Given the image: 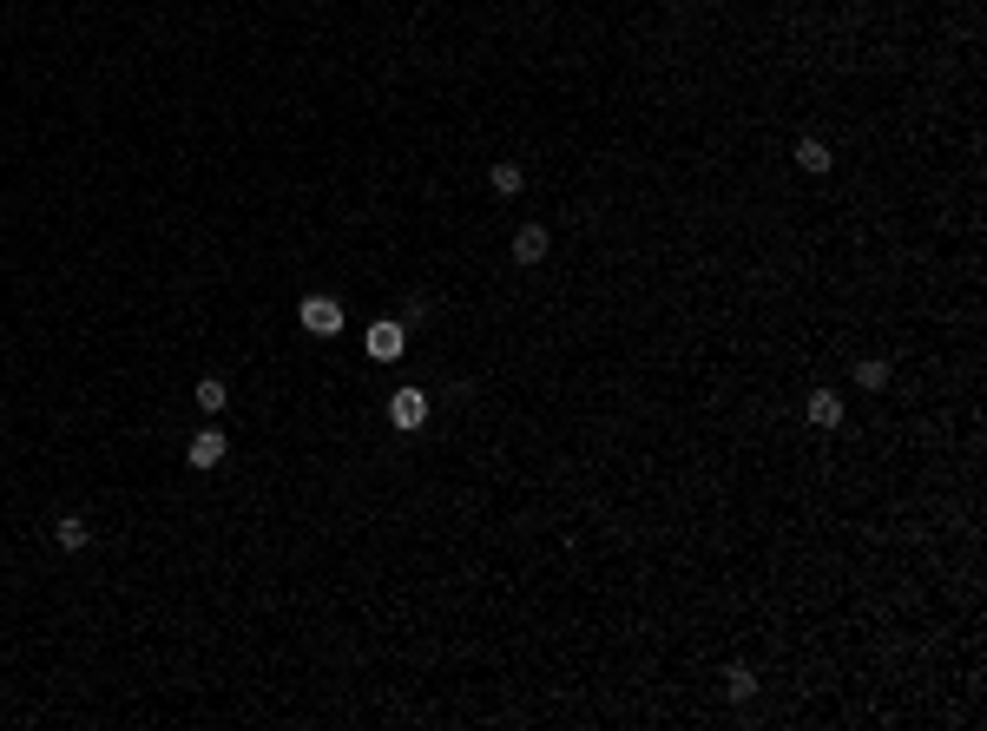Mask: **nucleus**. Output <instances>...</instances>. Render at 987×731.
<instances>
[{"label": "nucleus", "instance_id": "nucleus-1", "mask_svg": "<svg viewBox=\"0 0 987 731\" xmlns=\"http://www.w3.org/2000/svg\"><path fill=\"white\" fill-rule=\"evenodd\" d=\"M224 455H231V435H224L218 422H211V429H198V435H191V448H185V461L198 468V475H211Z\"/></svg>", "mask_w": 987, "mask_h": 731}, {"label": "nucleus", "instance_id": "nucleus-2", "mask_svg": "<svg viewBox=\"0 0 987 731\" xmlns=\"http://www.w3.org/2000/svg\"><path fill=\"white\" fill-rule=\"evenodd\" d=\"M297 323L310 336H336V330H343V303H336V297H303L297 303Z\"/></svg>", "mask_w": 987, "mask_h": 731}, {"label": "nucleus", "instance_id": "nucleus-3", "mask_svg": "<svg viewBox=\"0 0 987 731\" xmlns=\"http://www.w3.org/2000/svg\"><path fill=\"white\" fill-rule=\"evenodd\" d=\"M402 350H408V323H402V317L369 323V356H376V363H395Z\"/></svg>", "mask_w": 987, "mask_h": 731}, {"label": "nucleus", "instance_id": "nucleus-4", "mask_svg": "<svg viewBox=\"0 0 987 731\" xmlns=\"http://www.w3.org/2000/svg\"><path fill=\"white\" fill-rule=\"evenodd\" d=\"M803 422H810V429H843V396H836V389H810V396H803Z\"/></svg>", "mask_w": 987, "mask_h": 731}, {"label": "nucleus", "instance_id": "nucleus-5", "mask_svg": "<svg viewBox=\"0 0 987 731\" xmlns=\"http://www.w3.org/2000/svg\"><path fill=\"white\" fill-rule=\"evenodd\" d=\"M389 422L402 435H415L428 422V396H422V389H395V396H389Z\"/></svg>", "mask_w": 987, "mask_h": 731}, {"label": "nucleus", "instance_id": "nucleus-6", "mask_svg": "<svg viewBox=\"0 0 987 731\" xmlns=\"http://www.w3.org/2000/svg\"><path fill=\"white\" fill-rule=\"evenodd\" d=\"M547 251H553L547 224H520L514 231V264H547Z\"/></svg>", "mask_w": 987, "mask_h": 731}, {"label": "nucleus", "instance_id": "nucleus-7", "mask_svg": "<svg viewBox=\"0 0 987 731\" xmlns=\"http://www.w3.org/2000/svg\"><path fill=\"white\" fill-rule=\"evenodd\" d=\"M790 159H797L803 172H830V165H836V152H830V145H823V139L810 132V139H797V145H790Z\"/></svg>", "mask_w": 987, "mask_h": 731}, {"label": "nucleus", "instance_id": "nucleus-8", "mask_svg": "<svg viewBox=\"0 0 987 731\" xmlns=\"http://www.w3.org/2000/svg\"><path fill=\"white\" fill-rule=\"evenodd\" d=\"M86 541H93V527L79 521V514H66V521H53V547H66V554H79Z\"/></svg>", "mask_w": 987, "mask_h": 731}, {"label": "nucleus", "instance_id": "nucleus-9", "mask_svg": "<svg viewBox=\"0 0 987 731\" xmlns=\"http://www.w3.org/2000/svg\"><path fill=\"white\" fill-rule=\"evenodd\" d=\"M198 409L204 415H224V409H231V382H224V376H204L198 382Z\"/></svg>", "mask_w": 987, "mask_h": 731}, {"label": "nucleus", "instance_id": "nucleus-10", "mask_svg": "<svg viewBox=\"0 0 987 731\" xmlns=\"http://www.w3.org/2000/svg\"><path fill=\"white\" fill-rule=\"evenodd\" d=\"M487 185L501 191V198H514V191H520V185H527V172H520V165H514V159H494V172H487Z\"/></svg>", "mask_w": 987, "mask_h": 731}, {"label": "nucleus", "instance_id": "nucleus-11", "mask_svg": "<svg viewBox=\"0 0 987 731\" xmlns=\"http://www.w3.org/2000/svg\"><path fill=\"white\" fill-rule=\"evenodd\" d=\"M856 382H862V389H889V363H882V356H862Z\"/></svg>", "mask_w": 987, "mask_h": 731}, {"label": "nucleus", "instance_id": "nucleus-12", "mask_svg": "<svg viewBox=\"0 0 987 731\" xmlns=\"http://www.w3.org/2000/svg\"><path fill=\"white\" fill-rule=\"evenodd\" d=\"M724 692H731V699H751V692H757V672L751 666H731V672H724Z\"/></svg>", "mask_w": 987, "mask_h": 731}]
</instances>
